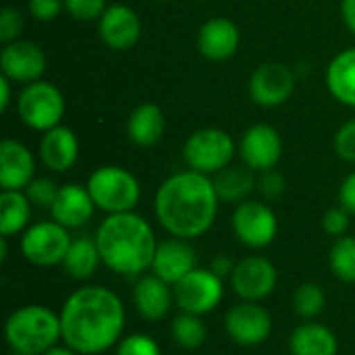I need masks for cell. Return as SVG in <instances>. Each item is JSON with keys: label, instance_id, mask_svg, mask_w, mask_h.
<instances>
[{"label": "cell", "instance_id": "obj_1", "mask_svg": "<svg viewBox=\"0 0 355 355\" xmlns=\"http://www.w3.org/2000/svg\"><path fill=\"white\" fill-rule=\"evenodd\" d=\"M62 343L79 355H102L116 347L125 335L127 308L106 285L83 283L62 302Z\"/></svg>", "mask_w": 355, "mask_h": 355}, {"label": "cell", "instance_id": "obj_2", "mask_svg": "<svg viewBox=\"0 0 355 355\" xmlns=\"http://www.w3.org/2000/svg\"><path fill=\"white\" fill-rule=\"evenodd\" d=\"M218 193L212 177L185 168L166 177L154 196V216L168 237L200 239L216 223Z\"/></svg>", "mask_w": 355, "mask_h": 355}, {"label": "cell", "instance_id": "obj_3", "mask_svg": "<svg viewBox=\"0 0 355 355\" xmlns=\"http://www.w3.org/2000/svg\"><path fill=\"white\" fill-rule=\"evenodd\" d=\"M102 266L110 272L137 279L152 270L158 237L148 218L133 212L106 214L94 235Z\"/></svg>", "mask_w": 355, "mask_h": 355}, {"label": "cell", "instance_id": "obj_4", "mask_svg": "<svg viewBox=\"0 0 355 355\" xmlns=\"http://www.w3.org/2000/svg\"><path fill=\"white\" fill-rule=\"evenodd\" d=\"M4 339L17 355H42L62 343L60 316L42 304L21 306L4 320Z\"/></svg>", "mask_w": 355, "mask_h": 355}, {"label": "cell", "instance_id": "obj_5", "mask_svg": "<svg viewBox=\"0 0 355 355\" xmlns=\"http://www.w3.org/2000/svg\"><path fill=\"white\" fill-rule=\"evenodd\" d=\"M94 204L104 214L133 212L141 200V185L137 177L116 164L98 166L85 183Z\"/></svg>", "mask_w": 355, "mask_h": 355}, {"label": "cell", "instance_id": "obj_6", "mask_svg": "<svg viewBox=\"0 0 355 355\" xmlns=\"http://www.w3.org/2000/svg\"><path fill=\"white\" fill-rule=\"evenodd\" d=\"M237 144L225 129L204 127L193 131L183 146V160L187 168L214 177L233 164Z\"/></svg>", "mask_w": 355, "mask_h": 355}, {"label": "cell", "instance_id": "obj_7", "mask_svg": "<svg viewBox=\"0 0 355 355\" xmlns=\"http://www.w3.org/2000/svg\"><path fill=\"white\" fill-rule=\"evenodd\" d=\"M67 110V102L62 92L50 81H33L23 85L17 98L19 119L35 131H50L60 125Z\"/></svg>", "mask_w": 355, "mask_h": 355}, {"label": "cell", "instance_id": "obj_8", "mask_svg": "<svg viewBox=\"0 0 355 355\" xmlns=\"http://www.w3.org/2000/svg\"><path fill=\"white\" fill-rule=\"evenodd\" d=\"M71 241H73L71 231L50 218L29 225L27 231L21 235L19 250L29 264L37 268H54V266H62Z\"/></svg>", "mask_w": 355, "mask_h": 355}, {"label": "cell", "instance_id": "obj_9", "mask_svg": "<svg viewBox=\"0 0 355 355\" xmlns=\"http://www.w3.org/2000/svg\"><path fill=\"white\" fill-rule=\"evenodd\" d=\"M173 293L175 308H179V312L204 318L225 300V279H220L210 266H198L173 285Z\"/></svg>", "mask_w": 355, "mask_h": 355}, {"label": "cell", "instance_id": "obj_10", "mask_svg": "<svg viewBox=\"0 0 355 355\" xmlns=\"http://www.w3.org/2000/svg\"><path fill=\"white\" fill-rule=\"evenodd\" d=\"M231 229L237 241L250 250H264L272 245L279 235L277 212L262 200H245L235 206Z\"/></svg>", "mask_w": 355, "mask_h": 355}, {"label": "cell", "instance_id": "obj_11", "mask_svg": "<svg viewBox=\"0 0 355 355\" xmlns=\"http://www.w3.org/2000/svg\"><path fill=\"white\" fill-rule=\"evenodd\" d=\"M223 329L239 347H258L272 335V316L262 302H237L225 312Z\"/></svg>", "mask_w": 355, "mask_h": 355}, {"label": "cell", "instance_id": "obj_12", "mask_svg": "<svg viewBox=\"0 0 355 355\" xmlns=\"http://www.w3.org/2000/svg\"><path fill=\"white\" fill-rule=\"evenodd\" d=\"M229 285L241 302H264L277 291L279 270L268 258L254 254L237 260Z\"/></svg>", "mask_w": 355, "mask_h": 355}, {"label": "cell", "instance_id": "obj_13", "mask_svg": "<svg viewBox=\"0 0 355 355\" xmlns=\"http://www.w3.org/2000/svg\"><path fill=\"white\" fill-rule=\"evenodd\" d=\"M252 100L262 108L283 106L295 92V75L285 62H264L260 64L248 83Z\"/></svg>", "mask_w": 355, "mask_h": 355}, {"label": "cell", "instance_id": "obj_14", "mask_svg": "<svg viewBox=\"0 0 355 355\" xmlns=\"http://www.w3.org/2000/svg\"><path fill=\"white\" fill-rule=\"evenodd\" d=\"M239 156L241 162L258 175L272 171L283 158V137L268 123L252 125L239 141Z\"/></svg>", "mask_w": 355, "mask_h": 355}, {"label": "cell", "instance_id": "obj_15", "mask_svg": "<svg viewBox=\"0 0 355 355\" xmlns=\"http://www.w3.org/2000/svg\"><path fill=\"white\" fill-rule=\"evenodd\" d=\"M46 52L29 40H17L4 44L0 50V71L12 83L40 81L46 71Z\"/></svg>", "mask_w": 355, "mask_h": 355}, {"label": "cell", "instance_id": "obj_16", "mask_svg": "<svg viewBox=\"0 0 355 355\" xmlns=\"http://www.w3.org/2000/svg\"><path fill=\"white\" fill-rule=\"evenodd\" d=\"M98 35L114 52L131 50L141 37L139 15L127 4H110L98 19Z\"/></svg>", "mask_w": 355, "mask_h": 355}, {"label": "cell", "instance_id": "obj_17", "mask_svg": "<svg viewBox=\"0 0 355 355\" xmlns=\"http://www.w3.org/2000/svg\"><path fill=\"white\" fill-rule=\"evenodd\" d=\"M131 300L135 312L146 322H160L175 308L173 285H168L154 272H146L135 279Z\"/></svg>", "mask_w": 355, "mask_h": 355}, {"label": "cell", "instance_id": "obj_18", "mask_svg": "<svg viewBox=\"0 0 355 355\" xmlns=\"http://www.w3.org/2000/svg\"><path fill=\"white\" fill-rule=\"evenodd\" d=\"M193 268H198V254L191 241L179 237H168L158 241L150 272H154L168 285H177Z\"/></svg>", "mask_w": 355, "mask_h": 355}, {"label": "cell", "instance_id": "obj_19", "mask_svg": "<svg viewBox=\"0 0 355 355\" xmlns=\"http://www.w3.org/2000/svg\"><path fill=\"white\" fill-rule=\"evenodd\" d=\"M96 210L98 208H96L85 185L64 183V185H60L58 196L50 208V216H52V220H56L64 229L77 231L94 218Z\"/></svg>", "mask_w": 355, "mask_h": 355}, {"label": "cell", "instance_id": "obj_20", "mask_svg": "<svg viewBox=\"0 0 355 355\" xmlns=\"http://www.w3.org/2000/svg\"><path fill=\"white\" fill-rule=\"evenodd\" d=\"M35 179V158L17 139L0 141V187L2 191H23Z\"/></svg>", "mask_w": 355, "mask_h": 355}, {"label": "cell", "instance_id": "obj_21", "mask_svg": "<svg viewBox=\"0 0 355 355\" xmlns=\"http://www.w3.org/2000/svg\"><path fill=\"white\" fill-rule=\"evenodd\" d=\"M239 42V27L227 17H212L198 31V50L206 60L212 62H223L235 56Z\"/></svg>", "mask_w": 355, "mask_h": 355}, {"label": "cell", "instance_id": "obj_22", "mask_svg": "<svg viewBox=\"0 0 355 355\" xmlns=\"http://www.w3.org/2000/svg\"><path fill=\"white\" fill-rule=\"evenodd\" d=\"M79 158V139L71 127L58 125L40 139V160L50 173H67Z\"/></svg>", "mask_w": 355, "mask_h": 355}, {"label": "cell", "instance_id": "obj_23", "mask_svg": "<svg viewBox=\"0 0 355 355\" xmlns=\"http://www.w3.org/2000/svg\"><path fill=\"white\" fill-rule=\"evenodd\" d=\"M291 355H339V339L322 322L304 320L289 335Z\"/></svg>", "mask_w": 355, "mask_h": 355}, {"label": "cell", "instance_id": "obj_24", "mask_svg": "<svg viewBox=\"0 0 355 355\" xmlns=\"http://www.w3.org/2000/svg\"><path fill=\"white\" fill-rule=\"evenodd\" d=\"M166 129L164 110L154 102H144L135 106L127 119V137L139 148H154Z\"/></svg>", "mask_w": 355, "mask_h": 355}, {"label": "cell", "instance_id": "obj_25", "mask_svg": "<svg viewBox=\"0 0 355 355\" xmlns=\"http://www.w3.org/2000/svg\"><path fill=\"white\" fill-rule=\"evenodd\" d=\"M329 94L343 106L355 108V48L339 52L324 73Z\"/></svg>", "mask_w": 355, "mask_h": 355}, {"label": "cell", "instance_id": "obj_26", "mask_svg": "<svg viewBox=\"0 0 355 355\" xmlns=\"http://www.w3.org/2000/svg\"><path fill=\"white\" fill-rule=\"evenodd\" d=\"M218 200L225 204H241L245 200H250L252 191L258 189V177L252 168L243 166H227L220 173H216L212 177Z\"/></svg>", "mask_w": 355, "mask_h": 355}, {"label": "cell", "instance_id": "obj_27", "mask_svg": "<svg viewBox=\"0 0 355 355\" xmlns=\"http://www.w3.org/2000/svg\"><path fill=\"white\" fill-rule=\"evenodd\" d=\"M102 266L100 250L94 237H73L71 248L62 260V270L73 281L87 283L94 279L98 268Z\"/></svg>", "mask_w": 355, "mask_h": 355}, {"label": "cell", "instance_id": "obj_28", "mask_svg": "<svg viewBox=\"0 0 355 355\" xmlns=\"http://www.w3.org/2000/svg\"><path fill=\"white\" fill-rule=\"evenodd\" d=\"M33 204L25 191H2L0 193V237H17L31 225Z\"/></svg>", "mask_w": 355, "mask_h": 355}, {"label": "cell", "instance_id": "obj_29", "mask_svg": "<svg viewBox=\"0 0 355 355\" xmlns=\"http://www.w3.org/2000/svg\"><path fill=\"white\" fill-rule=\"evenodd\" d=\"M171 337L177 347H181L185 352H196V349L204 347V343L208 339V329H206L202 316L179 312L171 322Z\"/></svg>", "mask_w": 355, "mask_h": 355}, {"label": "cell", "instance_id": "obj_30", "mask_svg": "<svg viewBox=\"0 0 355 355\" xmlns=\"http://www.w3.org/2000/svg\"><path fill=\"white\" fill-rule=\"evenodd\" d=\"M329 268L341 283L355 285V235H343L335 239L329 252Z\"/></svg>", "mask_w": 355, "mask_h": 355}, {"label": "cell", "instance_id": "obj_31", "mask_svg": "<svg viewBox=\"0 0 355 355\" xmlns=\"http://www.w3.org/2000/svg\"><path fill=\"white\" fill-rule=\"evenodd\" d=\"M291 308L302 320H316L327 308V291L318 283H302L291 295Z\"/></svg>", "mask_w": 355, "mask_h": 355}, {"label": "cell", "instance_id": "obj_32", "mask_svg": "<svg viewBox=\"0 0 355 355\" xmlns=\"http://www.w3.org/2000/svg\"><path fill=\"white\" fill-rule=\"evenodd\" d=\"M114 355H162L160 343L148 333H131L123 335L116 343Z\"/></svg>", "mask_w": 355, "mask_h": 355}, {"label": "cell", "instance_id": "obj_33", "mask_svg": "<svg viewBox=\"0 0 355 355\" xmlns=\"http://www.w3.org/2000/svg\"><path fill=\"white\" fill-rule=\"evenodd\" d=\"M60 185H56L54 179L48 177H35L23 191L27 193L29 202L33 204V208H42V210H50L56 196H58Z\"/></svg>", "mask_w": 355, "mask_h": 355}, {"label": "cell", "instance_id": "obj_34", "mask_svg": "<svg viewBox=\"0 0 355 355\" xmlns=\"http://www.w3.org/2000/svg\"><path fill=\"white\" fill-rule=\"evenodd\" d=\"M106 8V0H64V10L75 21H96Z\"/></svg>", "mask_w": 355, "mask_h": 355}, {"label": "cell", "instance_id": "obj_35", "mask_svg": "<svg viewBox=\"0 0 355 355\" xmlns=\"http://www.w3.org/2000/svg\"><path fill=\"white\" fill-rule=\"evenodd\" d=\"M349 225H352V214H349L343 206L329 208V210L322 214V231H324L329 237L339 239V237L347 235Z\"/></svg>", "mask_w": 355, "mask_h": 355}, {"label": "cell", "instance_id": "obj_36", "mask_svg": "<svg viewBox=\"0 0 355 355\" xmlns=\"http://www.w3.org/2000/svg\"><path fill=\"white\" fill-rule=\"evenodd\" d=\"M23 25H25L23 15L17 8H10V6L2 8L0 10V42H2V46L21 40Z\"/></svg>", "mask_w": 355, "mask_h": 355}, {"label": "cell", "instance_id": "obj_37", "mask_svg": "<svg viewBox=\"0 0 355 355\" xmlns=\"http://www.w3.org/2000/svg\"><path fill=\"white\" fill-rule=\"evenodd\" d=\"M335 152L341 160L355 164V119L343 123L335 133Z\"/></svg>", "mask_w": 355, "mask_h": 355}, {"label": "cell", "instance_id": "obj_38", "mask_svg": "<svg viewBox=\"0 0 355 355\" xmlns=\"http://www.w3.org/2000/svg\"><path fill=\"white\" fill-rule=\"evenodd\" d=\"M287 189V183H285V177L281 173H277L275 168L272 171H266V173H260L258 177V191L264 200H279Z\"/></svg>", "mask_w": 355, "mask_h": 355}, {"label": "cell", "instance_id": "obj_39", "mask_svg": "<svg viewBox=\"0 0 355 355\" xmlns=\"http://www.w3.org/2000/svg\"><path fill=\"white\" fill-rule=\"evenodd\" d=\"M64 8V0H27V10L35 21L50 23Z\"/></svg>", "mask_w": 355, "mask_h": 355}, {"label": "cell", "instance_id": "obj_40", "mask_svg": "<svg viewBox=\"0 0 355 355\" xmlns=\"http://www.w3.org/2000/svg\"><path fill=\"white\" fill-rule=\"evenodd\" d=\"M339 206H343L352 216H355V171L343 179L339 187Z\"/></svg>", "mask_w": 355, "mask_h": 355}, {"label": "cell", "instance_id": "obj_41", "mask_svg": "<svg viewBox=\"0 0 355 355\" xmlns=\"http://www.w3.org/2000/svg\"><path fill=\"white\" fill-rule=\"evenodd\" d=\"M235 260L231 258V256H227V254H218V256H214L212 258V262L208 264L220 279H225V281H229V277L233 275V268H235Z\"/></svg>", "mask_w": 355, "mask_h": 355}, {"label": "cell", "instance_id": "obj_42", "mask_svg": "<svg viewBox=\"0 0 355 355\" xmlns=\"http://www.w3.org/2000/svg\"><path fill=\"white\" fill-rule=\"evenodd\" d=\"M341 19L345 27L355 33V0H341Z\"/></svg>", "mask_w": 355, "mask_h": 355}, {"label": "cell", "instance_id": "obj_43", "mask_svg": "<svg viewBox=\"0 0 355 355\" xmlns=\"http://www.w3.org/2000/svg\"><path fill=\"white\" fill-rule=\"evenodd\" d=\"M10 85L12 81L4 75H0V110L6 112L10 106Z\"/></svg>", "mask_w": 355, "mask_h": 355}, {"label": "cell", "instance_id": "obj_44", "mask_svg": "<svg viewBox=\"0 0 355 355\" xmlns=\"http://www.w3.org/2000/svg\"><path fill=\"white\" fill-rule=\"evenodd\" d=\"M42 355H79L75 349H71L69 345H64V343H58V345H54V347H50L48 352H44Z\"/></svg>", "mask_w": 355, "mask_h": 355}, {"label": "cell", "instance_id": "obj_45", "mask_svg": "<svg viewBox=\"0 0 355 355\" xmlns=\"http://www.w3.org/2000/svg\"><path fill=\"white\" fill-rule=\"evenodd\" d=\"M156 2H171V0H156Z\"/></svg>", "mask_w": 355, "mask_h": 355}]
</instances>
